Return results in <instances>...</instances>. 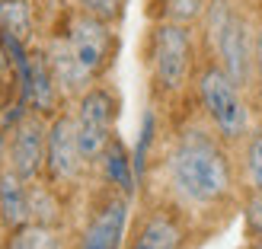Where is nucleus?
<instances>
[{
  "mask_svg": "<svg viewBox=\"0 0 262 249\" xmlns=\"http://www.w3.org/2000/svg\"><path fill=\"white\" fill-rule=\"evenodd\" d=\"M115 115H119V102L106 86H90L77 96V109H74V131H77V144L86 166L99 163L106 144L115 134Z\"/></svg>",
  "mask_w": 262,
  "mask_h": 249,
  "instance_id": "obj_6",
  "label": "nucleus"
},
{
  "mask_svg": "<svg viewBox=\"0 0 262 249\" xmlns=\"http://www.w3.org/2000/svg\"><path fill=\"white\" fill-rule=\"evenodd\" d=\"M131 195L109 186L90 208V217L80 230L77 249H125V230H128V211Z\"/></svg>",
  "mask_w": 262,
  "mask_h": 249,
  "instance_id": "obj_8",
  "label": "nucleus"
},
{
  "mask_svg": "<svg viewBox=\"0 0 262 249\" xmlns=\"http://www.w3.org/2000/svg\"><path fill=\"white\" fill-rule=\"evenodd\" d=\"M10 64H13V58H10L7 45H4V38H0V74H7V71H10Z\"/></svg>",
  "mask_w": 262,
  "mask_h": 249,
  "instance_id": "obj_20",
  "label": "nucleus"
},
{
  "mask_svg": "<svg viewBox=\"0 0 262 249\" xmlns=\"http://www.w3.org/2000/svg\"><path fill=\"white\" fill-rule=\"evenodd\" d=\"M205 45L208 58H214L243 89L253 86L256 61V26L243 13L237 0H208L205 10Z\"/></svg>",
  "mask_w": 262,
  "mask_h": 249,
  "instance_id": "obj_3",
  "label": "nucleus"
},
{
  "mask_svg": "<svg viewBox=\"0 0 262 249\" xmlns=\"http://www.w3.org/2000/svg\"><path fill=\"white\" fill-rule=\"evenodd\" d=\"M86 160L77 144L74 112H58L48 119V144H45V179L51 189H68L83 176Z\"/></svg>",
  "mask_w": 262,
  "mask_h": 249,
  "instance_id": "obj_7",
  "label": "nucleus"
},
{
  "mask_svg": "<svg viewBox=\"0 0 262 249\" xmlns=\"http://www.w3.org/2000/svg\"><path fill=\"white\" fill-rule=\"evenodd\" d=\"M195 96L214 134L230 147H240L253 131V106L246 99V89L214 58H205L195 71Z\"/></svg>",
  "mask_w": 262,
  "mask_h": 249,
  "instance_id": "obj_4",
  "label": "nucleus"
},
{
  "mask_svg": "<svg viewBox=\"0 0 262 249\" xmlns=\"http://www.w3.org/2000/svg\"><path fill=\"white\" fill-rule=\"evenodd\" d=\"M0 96H4V83H0Z\"/></svg>",
  "mask_w": 262,
  "mask_h": 249,
  "instance_id": "obj_22",
  "label": "nucleus"
},
{
  "mask_svg": "<svg viewBox=\"0 0 262 249\" xmlns=\"http://www.w3.org/2000/svg\"><path fill=\"white\" fill-rule=\"evenodd\" d=\"M4 249H64V237L55 224L29 220L23 227H13Z\"/></svg>",
  "mask_w": 262,
  "mask_h": 249,
  "instance_id": "obj_13",
  "label": "nucleus"
},
{
  "mask_svg": "<svg viewBox=\"0 0 262 249\" xmlns=\"http://www.w3.org/2000/svg\"><path fill=\"white\" fill-rule=\"evenodd\" d=\"M77 7H80L83 13H90V16H96V19L115 22V19L122 16L125 0H77Z\"/></svg>",
  "mask_w": 262,
  "mask_h": 249,
  "instance_id": "obj_18",
  "label": "nucleus"
},
{
  "mask_svg": "<svg viewBox=\"0 0 262 249\" xmlns=\"http://www.w3.org/2000/svg\"><path fill=\"white\" fill-rule=\"evenodd\" d=\"M112 22L96 19L83 10H77L64 26V32H58L45 48L61 96H80L83 89H90L99 80V74L112 64Z\"/></svg>",
  "mask_w": 262,
  "mask_h": 249,
  "instance_id": "obj_2",
  "label": "nucleus"
},
{
  "mask_svg": "<svg viewBox=\"0 0 262 249\" xmlns=\"http://www.w3.org/2000/svg\"><path fill=\"white\" fill-rule=\"evenodd\" d=\"M99 166H102V179H106V186L122 189L125 195H135V182H138L135 160L128 156L122 138L112 134V141L106 144V150H102V156H99Z\"/></svg>",
  "mask_w": 262,
  "mask_h": 249,
  "instance_id": "obj_12",
  "label": "nucleus"
},
{
  "mask_svg": "<svg viewBox=\"0 0 262 249\" xmlns=\"http://www.w3.org/2000/svg\"><path fill=\"white\" fill-rule=\"evenodd\" d=\"M253 89L262 112V26H256V61H253Z\"/></svg>",
  "mask_w": 262,
  "mask_h": 249,
  "instance_id": "obj_19",
  "label": "nucleus"
},
{
  "mask_svg": "<svg viewBox=\"0 0 262 249\" xmlns=\"http://www.w3.org/2000/svg\"><path fill=\"white\" fill-rule=\"evenodd\" d=\"M0 220H4L7 230L23 227V224L32 220V211H29V182L19 179L10 166L0 173Z\"/></svg>",
  "mask_w": 262,
  "mask_h": 249,
  "instance_id": "obj_11",
  "label": "nucleus"
},
{
  "mask_svg": "<svg viewBox=\"0 0 262 249\" xmlns=\"http://www.w3.org/2000/svg\"><path fill=\"white\" fill-rule=\"evenodd\" d=\"M45 144H48V122L38 112H26L16 119L7 138V166L26 182H35L45 173Z\"/></svg>",
  "mask_w": 262,
  "mask_h": 249,
  "instance_id": "obj_10",
  "label": "nucleus"
},
{
  "mask_svg": "<svg viewBox=\"0 0 262 249\" xmlns=\"http://www.w3.org/2000/svg\"><path fill=\"white\" fill-rule=\"evenodd\" d=\"M246 249H262V240H250V246Z\"/></svg>",
  "mask_w": 262,
  "mask_h": 249,
  "instance_id": "obj_21",
  "label": "nucleus"
},
{
  "mask_svg": "<svg viewBox=\"0 0 262 249\" xmlns=\"http://www.w3.org/2000/svg\"><path fill=\"white\" fill-rule=\"evenodd\" d=\"M240 179L246 192H262V125H253L240 144Z\"/></svg>",
  "mask_w": 262,
  "mask_h": 249,
  "instance_id": "obj_15",
  "label": "nucleus"
},
{
  "mask_svg": "<svg viewBox=\"0 0 262 249\" xmlns=\"http://www.w3.org/2000/svg\"><path fill=\"white\" fill-rule=\"evenodd\" d=\"M208 0H160V10H157V19L166 22H179V26H195L205 19Z\"/></svg>",
  "mask_w": 262,
  "mask_h": 249,
  "instance_id": "obj_16",
  "label": "nucleus"
},
{
  "mask_svg": "<svg viewBox=\"0 0 262 249\" xmlns=\"http://www.w3.org/2000/svg\"><path fill=\"white\" fill-rule=\"evenodd\" d=\"M166 186L182 211L195 214H227L240 198V166L211 125H186L173 138L163 156Z\"/></svg>",
  "mask_w": 262,
  "mask_h": 249,
  "instance_id": "obj_1",
  "label": "nucleus"
},
{
  "mask_svg": "<svg viewBox=\"0 0 262 249\" xmlns=\"http://www.w3.org/2000/svg\"><path fill=\"white\" fill-rule=\"evenodd\" d=\"M243 211V227L250 240H262V192H246L240 201Z\"/></svg>",
  "mask_w": 262,
  "mask_h": 249,
  "instance_id": "obj_17",
  "label": "nucleus"
},
{
  "mask_svg": "<svg viewBox=\"0 0 262 249\" xmlns=\"http://www.w3.org/2000/svg\"><path fill=\"white\" fill-rule=\"evenodd\" d=\"M189 214L176 201H160L138 217L125 249H189Z\"/></svg>",
  "mask_w": 262,
  "mask_h": 249,
  "instance_id": "obj_9",
  "label": "nucleus"
},
{
  "mask_svg": "<svg viewBox=\"0 0 262 249\" xmlns=\"http://www.w3.org/2000/svg\"><path fill=\"white\" fill-rule=\"evenodd\" d=\"M147 67L157 93L179 96L186 83L195 80V71H199L192 26L157 19L147 38Z\"/></svg>",
  "mask_w": 262,
  "mask_h": 249,
  "instance_id": "obj_5",
  "label": "nucleus"
},
{
  "mask_svg": "<svg viewBox=\"0 0 262 249\" xmlns=\"http://www.w3.org/2000/svg\"><path fill=\"white\" fill-rule=\"evenodd\" d=\"M32 29H35V16L29 0H0V35L29 45Z\"/></svg>",
  "mask_w": 262,
  "mask_h": 249,
  "instance_id": "obj_14",
  "label": "nucleus"
}]
</instances>
